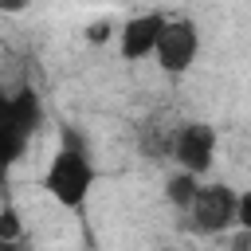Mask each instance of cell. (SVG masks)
I'll return each mask as SVG.
<instances>
[{"label": "cell", "instance_id": "1", "mask_svg": "<svg viewBox=\"0 0 251 251\" xmlns=\"http://www.w3.org/2000/svg\"><path fill=\"white\" fill-rule=\"evenodd\" d=\"M90 184H94V169H90V161L82 157V149H78L75 141L63 145V149L51 157L47 173H43V188H47L63 208H82V200L90 196Z\"/></svg>", "mask_w": 251, "mask_h": 251}, {"label": "cell", "instance_id": "2", "mask_svg": "<svg viewBox=\"0 0 251 251\" xmlns=\"http://www.w3.org/2000/svg\"><path fill=\"white\" fill-rule=\"evenodd\" d=\"M35 122H39V98L31 90H20L12 98H0V173L24 153Z\"/></svg>", "mask_w": 251, "mask_h": 251}, {"label": "cell", "instance_id": "3", "mask_svg": "<svg viewBox=\"0 0 251 251\" xmlns=\"http://www.w3.org/2000/svg\"><path fill=\"white\" fill-rule=\"evenodd\" d=\"M235 188L227 184H196L192 204L184 208L188 224L204 235H224L227 227H235Z\"/></svg>", "mask_w": 251, "mask_h": 251}, {"label": "cell", "instance_id": "4", "mask_svg": "<svg viewBox=\"0 0 251 251\" xmlns=\"http://www.w3.org/2000/svg\"><path fill=\"white\" fill-rule=\"evenodd\" d=\"M153 55H157V67L165 75H184L196 63V55H200V31H196V24L192 20H165Z\"/></svg>", "mask_w": 251, "mask_h": 251}, {"label": "cell", "instance_id": "5", "mask_svg": "<svg viewBox=\"0 0 251 251\" xmlns=\"http://www.w3.org/2000/svg\"><path fill=\"white\" fill-rule=\"evenodd\" d=\"M169 153L180 169L204 176L212 169V157H216V129L208 122H188L169 137Z\"/></svg>", "mask_w": 251, "mask_h": 251}, {"label": "cell", "instance_id": "6", "mask_svg": "<svg viewBox=\"0 0 251 251\" xmlns=\"http://www.w3.org/2000/svg\"><path fill=\"white\" fill-rule=\"evenodd\" d=\"M161 27H165V16H161V12H145V16L126 20V27H122V35H118V51H122V59H129V63L149 59L153 47H157Z\"/></svg>", "mask_w": 251, "mask_h": 251}, {"label": "cell", "instance_id": "7", "mask_svg": "<svg viewBox=\"0 0 251 251\" xmlns=\"http://www.w3.org/2000/svg\"><path fill=\"white\" fill-rule=\"evenodd\" d=\"M196 184H200V176H196V173H188V169H176V173L169 176V184H165V196H169V204H173L176 212H184V208L192 204V196H196Z\"/></svg>", "mask_w": 251, "mask_h": 251}, {"label": "cell", "instance_id": "8", "mask_svg": "<svg viewBox=\"0 0 251 251\" xmlns=\"http://www.w3.org/2000/svg\"><path fill=\"white\" fill-rule=\"evenodd\" d=\"M20 235H24V227H20V216H16L12 208H0V247L16 243Z\"/></svg>", "mask_w": 251, "mask_h": 251}, {"label": "cell", "instance_id": "9", "mask_svg": "<svg viewBox=\"0 0 251 251\" xmlns=\"http://www.w3.org/2000/svg\"><path fill=\"white\" fill-rule=\"evenodd\" d=\"M106 35H110V24H106V20H98V24L86 27V39H90V43H102Z\"/></svg>", "mask_w": 251, "mask_h": 251}, {"label": "cell", "instance_id": "10", "mask_svg": "<svg viewBox=\"0 0 251 251\" xmlns=\"http://www.w3.org/2000/svg\"><path fill=\"white\" fill-rule=\"evenodd\" d=\"M27 8V0H0V12H20Z\"/></svg>", "mask_w": 251, "mask_h": 251}]
</instances>
